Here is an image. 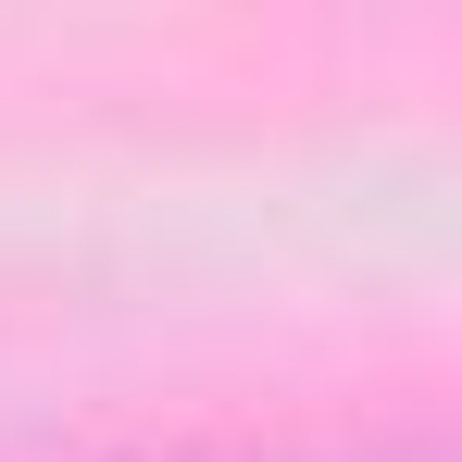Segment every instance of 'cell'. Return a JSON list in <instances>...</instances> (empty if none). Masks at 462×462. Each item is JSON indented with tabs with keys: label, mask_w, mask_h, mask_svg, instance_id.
Instances as JSON below:
<instances>
[{
	"label": "cell",
	"mask_w": 462,
	"mask_h": 462,
	"mask_svg": "<svg viewBox=\"0 0 462 462\" xmlns=\"http://www.w3.org/2000/svg\"><path fill=\"white\" fill-rule=\"evenodd\" d=\"M363 462H425V450H363Z\"/></svg>",
	"instance_id": "6da1fadb"
}]
</instances>
